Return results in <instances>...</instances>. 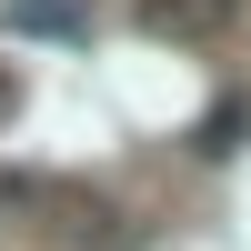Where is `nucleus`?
Instances as JSON below:
<instances>
[{
	"label": "nucleus",
	"mask_w": 251,
	"mask_h": 251,
	"mask_svg": "<svg viewBox=\"0 0 251 251\" xmlns=\"http://www.w3.org/2000/svg\"><path fill=\"white\" fill-rule=\"evenodd\" d=\"M221 20H231V0H141V30H221Z\"/></svg>",
	"instance_id": "obj_1"
},
{
	"label": "nucleus",
	"mask_w": 251,
	"mask_h": 251,
	"mask_svg": "<svg viewBox=\"0 0 251 251\" xmlns=\"http://www.w3.org/2000/svg\"><path fill=\"white\" fill-rule=\"evenodd\" d=\"M241 121H251V100H221V111L201 121V151H211V161H221V151H241Z\"/></svg>",
	"instance_id": "obj_3"
},
{
	"label": "nucleus",
	"mask_w": 251,
	"mask_h": 251,
	"mask_svg": "<svg viewBox=\"0 0 251 251\" xmlns=\"http://www.w3.org/2000/svg\"><path fill=\"white\" fill-rule=\"evenodd\" d=\"M20 201H40V181H20V171H0V211H20Z\"/></svg>",
	"instance_id": "obj_5"
},
{
	"label": "nucleus",
	"mask_w": 251,
	"mask_h": 251,
	"mask_svg": "<svg viewBox=\"0 0 251 251\" xmlns=\"http://www.w3.org/2000/svg\"><path fill=\"white\" fill-rule=\"evenodd\" d=\"M10 121H20V71L0 60V131H10Z\"/></svg>",
	"instance_id": "obj_4"
},
{
	"label": "nucleus",
	"mask_w": 251,
	"mask_h": 251,
	"mask_svg": "<svg viewBox=\"0 0 251 251\" xmlns=\"http://www.w3.org/2000/svg\"><path fill=\"white\" fill-rule=\"evenodd\" d=\"M10 30H40V40H80L91 10L80 0H10Z\"/></svg>",
	"instance_id": "obj_2"
}]
</instances>
